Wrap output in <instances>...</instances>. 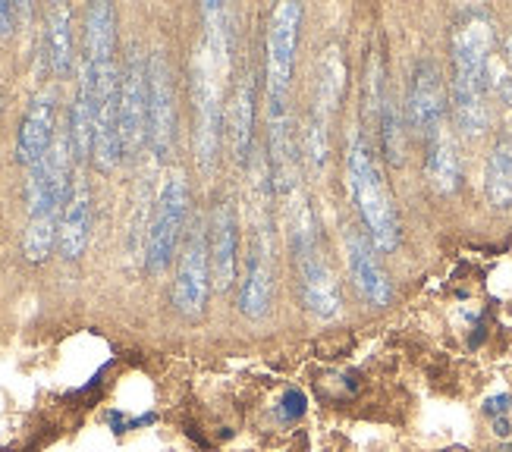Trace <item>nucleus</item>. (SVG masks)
I'll return each mask as SVG.
<instances>
[{"mask_svg":"<svg viewBox=\"0 0 512 452\" xmlns=\"http://www.w3.org/2000/svg\"><path fill=\"white\" fill-rule=\"evenodd\" d=\"M443 110H447V95H443V76L434 60H421L412 70L409 95H406V120L415 135L431 139L443 129Z\"/></svg>","mask_w":512,"mask_h":452,"instance_id":"11","label":"nucleus"},{"mask_svg":"<svg viewBox=\"0 0 512 452\" xmlns=\"http://www.w3.org/2000/svg\"><path fill=\"white\" fill-rule=\"evenodd\" d=\"M211 296V255H208V236L202 223H195L180 252L173 280V305L186 321H198L208 308Z\"/></svg>","mask_w":512,"mask_h":452,"instance_id":"7","label":"nucleus"},{"mask_svg":"<svg viewBox=\"0 0 512 452\" xmlns=\"http://www.w3.org/2000/svg\"><path fill=\"white\" fill-rule=\"evenodd\" d=\"M117 51V10L92 4L85 13V60H114Z\"/></svg>","mask_w":512,"mask_h":452,"instance_id":"21","label":"nucleus"},{"mask_svg":"<svg viewBox=\"0 0 512 452\" xmlns=\"http://www.w3.org/2000/svg\"><path fill=\"white\" fill-rule=\"evenodd\" d=\"M302 412H305V396H302L299 390H289V393L283 396V409H280V418H283V421H296Z\"/></svg>","mask_w":512,"mask_h":452,"instance_id":"28","label":"nucleus"},{"mask_svg":"<svg viewBox=\"0 0 512 452\" xmlns=\"http://www.w3.org/2000/svg\"><path fill=\"white\" fill-rule=\"evenodd\" d=\"M13 4H7V0H0V38H10L13 35Z\"/></svg>","mask_w":512,"mask_h":452,"instance_id":"29","label":"nucleus"},{"mask_svg":"<svg viewBox=\"0 0 512 452\" xmlns=\"http://www.w3.org/2000/svg\"><path fill=\"white\" fill-rule=\"evenodd\" d=\"M346 170H349V189H352L355 205H359L371 245L377 252H396L399 248V217L393 208V198L384 186V176L377 170L374 154L359 132H355L349 142Z\"/></svg>","mask_w":512,"mask_h":452,"instance_id":"2","label":"nucleus"},{"mask_svg":"<svg viewBox=\"0 0 512 452\" xmlns=\"http://www.w3.org/2000/svg\"><path fill=\"white\" fill-rule=\"evenodd\" d=\"M186 217H189V186L180 173H173L161 186V195L154 201V214L148 223V239H145L148 274H164L167 270L176 248L183 242Z\"/></svg>","mask_w":512,"mask_h":452,"instance_id":"4","label":"nucleus"},{"mask_svg":"<svg viewBox=\"0 0 512 452\" xmlns=\"http://www.w3.org/2000/svg\"><path fill=\"white\" fill-rule=\"evenodd\" d=\"M346 92V60L340 44H327L318 57V70H315V113L324 120L333 117V110L340 107Z\"/></svg>","mask_w":512,"mask_h":452,"instance_id":"18","label":"nucleus"},{"mask_svg":"<svg viewBox=\"0 0 512 452\" xmlns=\"http://www.w3.org/2000/svg\"><path fill=\"white\" fill-rule=\"evenodd\" d=\"M494 29L481 10L465 13L453 32V117L465 135L487 129V92H491Z\"/></svg>","mask_w":512,"mask_h":452,"instance_id":"1","label":"nucleus"},{"mask_svg":"<svg viewBox=\"0 0 512 452\" xmlns=\"http://www.w3.org/2000/svg\"><path fill=\"white\" fill-rule=\"evenodd\" d=\"M428 179L437 192H456L459 186V157L447 129L434 132L428 139Z\"/></svg>","mask_w":512,"mask_h":452,"instance_id":"23","label":"nucleus"},{"mask_svg":"<svg viewBox=\"0 0 512 452\" xmlns=\"http://www.w3.org/2000/svg\"><path fill=\"white\" fill-rule=\"evenodd\" d=\"M252 129H255V82H252V73H246L236 85V95L230 104V145L239 164L249 161Z\"/></svg>","mask_w":512,"mask_h":452,"instance_id":"20","label":"nucleus"},{"mask_svg":"<svg viewBox=\"0 0 512 452\" xmlns=\"http://www.w3.org/2000/svg\"><path fill=\"white\" fill-rule=\"evenodd\" d=\"M343 248H346L349 277L355 289L362 292V299L371 305H387L393 299V286L384 274L381 261H377V248L371 245L368 233H362L359 226H346Z\"/></svg>","mask_w":512,"mask_h":452,"instance_id":"12","label":"nucleus"},{"mask_svg":"<svg viewBox=\"0 0 512 452\" xmlns=\"http://www.w3.org/2000/svg\"><path fill=\"white\" fill-rule=\"evenodd\" d=\"M302 29V4H280L271 13V29L264 41V82H267V107H286L289 88H293L296 51Z\"/></svg>","mask_w":512,"mask_h":452,"instance_id":"5","label":"nucleus"},{"mask_svg":"<svg viewBox=\"0 0 512 452\" xmlns=\"http://www.w3.org/2000/svg\"><path fill=\"white\" fill-rule=\"evenodd\" d=\"M44 57L54 76H66L73 70V10L57 4L48 10V29H44Z\"/></svg>","mask_w":512,"mask_h":452,"instance_id":"19","label":"nucleus"},{"mask_svg":"<svg viewBox=\"0 0 512 452\" xmlns=\"http://www.w3.org/2000/svg\"><path fill=\"white\" fill-rule=\"evenodd\" d=\"M120 139L126 157L148 145V60L136 51L120 70Z\"/></svg>","mask_w":512,"mask_h":452,"instance_id":"9","label":"nucleus"},{"mask_svg":"<svg viewBox=\"0 0 512 452\" xmlns=\"http://www.w3.org/2000/svg\"><path fill=\"white\" fill-rule=\"evenodd\" d=\"M289 239H293V255H296V270H299V292L302 302L311 314L318 318H333L340 311V286L333 280V270L327 264V258L321 255L318 245V226L315 217H311V208L299 198L296 205V217H293V230H289Z\"/></svg>","mask_w":512,"mask_h":452,"instance_id":"3","label":"nucleus"},{"mask_svg":"<svg viewBox=\"0 0 512 452\" xmlns=\"http://www.w3.org/2000/svg\"><path fill=\"white\" fill-rule=\"evenodd\" d=\"M57 142V104L51 92H41L32 98L26 117L19 123L16 135V164L35 167L44 154H48Z\"/></svg>","mask_w":512,"mask_h":452,"instance_id":"13","label":"nucleus"},{"mask_svg":"<svg viewBox=\"0 0 512 452\" xmlns=\"http://www.w3.org/2000/svg\"><path fill=\"white\" fill-rule=\"evenodd\" d=\"M224 73L208 57L205 44L192 63V104H195V157L205 173L214 167L220 151V126H224V98H220Z\"/></svg>","mask_w":512,"mask_h":452,"instance_id":"6","label":"nucleus"},{"mask_svg":"<svg viewBox=\"0 0 512 452\" xmlns=\"http://www.w3.org/2000/svg\"><path fill=\"white\" fill-rule=\"evenodd\" d=\"M267 170L274 189L289 195L296 189V145H293V117L286 107H267Z\"/></svg>","mask_w":512,"mask_h":452,"instance_id":"16","label":"nucleus"},{"mask_svg":"<svg viewBox=\"0 0 512 452\" xmlns=\"http://www.w3.org/2000/svg\"><path fill=\"white\" fill-rule=\"evenodd\" d=\"M176 139V98L173 76L164 54L148 57V148L158 161H167Z\"/></svg>","mask_w":512,"mask_h":452,"instance_id":"10","label":"nucleus"},{"mask_svg":"<svg viewBox=\"0 0 512 452\" xmlns=\"http://www.w3.org/2000/svg\"><path fill=\"white\" fill-rule=\"evenodd\" d=\"M70 189H73V145L70 135H60L54 148L35 167H29V179H26L29 217L60 214V205H66Z\"/></svg>","mask_w":512,"mask_h":452,"instance_id":"8","label":"nucleus"},{"mask_svg":"<svg viewBox=\"0 0 512 452\" xmlns=\"http://www.w3.org/2000/svg\"><path fill=\"white\" fill-rule=\"evenodd\" d=\"M57 230H60V217L57 214H41V217H29L26 236H22V252L32 264L48 261L51 252L57 248Z\"/></svg>","mask_w":512,"mask_h":452,"instance_id":"24","label":"nucleus"},{"mask_svg":"<svg viewBox=\"0 0 512 452\" xmlns=\"http://www.w3.org/2000/svg\"><path fill=\"white\" fill-rule=\"evenodd\" d=\"M92 242V189L85 179H73L70 198H66L57 230V252L66 261H79Z\"/></svg>","mask_w":512,"mask_h":452,"instance_id":"15","label":"nucleus"},{"mask_svg":"<svg viewBox=\"0 0 512 452\" xmlns=\"http://www.w3.org/2000/svg\"><path fill=\"white\" fill-rule=\"evenodd\" d=\"M384 73H381V57H371L368 70H365V117L368 120H381V110H384Z\"/></svg>","mask_w":512,"mask_h":452,"instance_id":"26","label":"nucleus"},{"mask_svg":"<svg viewBox=\"0 0 512 452\" xmlns=\"http://www.w3.org/2000/svg\"><path fill=\"white\" fill-rule=\"evenodd\" d=\"M484 195L497 211L512 208V142L500 139L494 151L487 154L484 167Z\"/></svg>","mask_w":512,"mask_h":452,"instance_id":"22","label":"nucleus"},{"mask_svg":"<svg viewBox=\"0 0 512 452\" xmlns=\"http://www.w3.org/2000/svg\"><path fill=\"white\" fill-rule=\"evenodd\" d=\"M377 132H381V151L384 157L399 167L406 157V135H403V113H399L396 101H384V110H381V120H377Z\"/></svg>","mask_w":512,"mask_h":452,"instance_id":"25","label":"nucleus"},{"mask_svg":"<svg viewBox=\"0 0 512 452\" xmlns=\"http://www.w3.org/2000/svg\"><path fill=\"white\" fill-rule=\"evenodd\" d=\"M491 88H494V92H497L503 101L512 104V32H509L506 41H503V54H500V60L494 63V57H491Z\"/></svg>","mask_w":512,"mask_h":452,"instance_id":"27","label":"nucleus"},{"mask_svg":"<svg viewBox=\"0 0 512 452\" xmlns=\"http://www.w3.org/2000/svg\"><path fill=\"white\" fill-rule=\"evenodd\" d=\"M274 302V255H271V242L264 236L255 242L249 267H246V280L239 289V311L252 321L267 318Z\"/></svg>","mask_w":512,"mask_h":452,"instance_id":"17","label":"nucleus"},{"mask_svg":"<svg viewBox=\"0 0 512 452\" xmlns=\"http://www.w3.org/2000/svg\"><path fill=\"white\" fill-rule=\"evenodd\" d=\"M239 223L230 201H220L211 214V239H208V255H211V283L217 292H227L236 280L239 267Z\"/></svg>","mask_w":512,"mask_h":452,"instance_id":"14","label":"nucleus"}]
</instances>
